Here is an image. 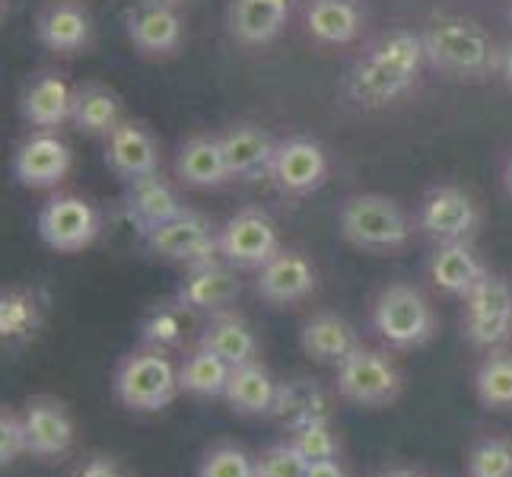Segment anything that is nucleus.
<instances>
[{
	"label": "nucleus",
	"mask_w": 512,
	"mask_h": 477,
	"mask_svg": "<svg viewBox=\"0 0 512 477\" xmlns=\"http://www.w3.org/2000/svg\"><path fill=\"white\" fill-rule=\"evenodd\" d=\"M423 64H427L423 35L414 29H388L353 61L347 74V96L360 109H385L414 90Z\"/></svg>",
	"instance_id": "nucleus-1"
},
{
	"label": "nucleus",
	"mask_w": 512,
	"mask_h": 477,
	"mask_svg": "<svg viewBox=\"0 0 512 477\" xmlns=\"http://www.w3.org/2000/svg\"><path fill=\"white\" fill-rule=\"evenodd\" d=\"M420 35L427 45V64L439 74H449L455 80H484L503 67V51H497V42L468 16L436 13Z\"/></svg>",
	"instance_id": "nucleus-2"
},
{
	"label": "nucleus",
	"mask_w": 512,
	"mask_h": 477,
	"mask_svg": "<svg viewBox=\"0 0 512 477\" xmlns=\"http://www.w3.org/2000/svg\"><path fill=\"white\" fill-rule=\"evenodd\" d=\"M338 226L353 249L369 255L401 252L417 229L408 210L388 194H350L338 210Z\"/></svg>",
	"instance_id": "nucleus-3"
},
{
	"label": "nucleus",
	"mask_w": 512,
	"mask_h": 477,
	"mask_svg": "<svg viewBox=\"0 0 512 477\" xmlns=\"http://www.w3.org/2000/svg\"><path fill=\"white\" fill-rule=\"evenodd\" d=\"M112 392L128 411H137V414L166 411L169 404L182 395L179 366L172 363V353L166 350L137 347L118 363Z\"/></svg>",
	"instance_id": "nucleus-4"
},
{
	"label": "nucleus",
	"mask_w": 512,
	"mask_h": 477,
	"mask_svg": "<svg viewBox=\"0 0 512 477\" xmlns=\"http://www.w3.org/2000/svg\"><path fill=\"white\" fill-rule=\"evenodd\" d=\"M373 331L385 347L417 350L436 338L439 318L433 303L417 287L388 284L373 303Z\"/></svg>",
	"instance_id": "nucleus-5"
},
{
	"label": "nucleus",
	"mask_w": 512,
	"mask_h": 477,
	"mask_svg": "<svg viewBox=\"0 0 512 477\" xmlns=\"http://www.w3.org/2000/svg\"><path fill=\"white\" fill-rule=\"evenodd\" d=\"M334 388L347 404L357 408H392L404 395V373L385 350L357 347L350 357L334 369Z\"/></svg>",
	"instance_id": "nucleus-6"
},
{
	"label": "nucleus",
	"mask_w": 512,
	"mask_h": 477,
	"mask_svg": "<svg viewBox=\"0 0 512 477\" xmlns=\"http://www.w3.org/2000/svg\"><path fill=\"white\" fill-rule=\"evenodd\" d=\"M35 229H39V239L51 252L77 255L83 249H90V245L99 239L102 214L90 198H83V194L61 191V194H51V198L42 204Z\"/></svg>",
	"instance_id": "nucleus-7"
},
{
	"label": "nucleus",
	"mask_w": 512,
	"mask_h": 477,
	"mask_svg": "<svg viewBox=\"0 0 512 477\" xmlns=\"http://www.w3.org/2000/svg\"><path fill=\"white\" fill-rule=\"evenodd\" d=\"M462 334L478 350H500L512 341V287L500 274H487L465 296Z\"/></svg>",
	"instance_id": "nucleus-8"
},
{
	"label": "nucleus",
	"mask_w": 512,
	"mask_h": 477,
	"mask_svg": "<svg viewBox=\"0 0 512 477\" xmlns=\"http://www.w3.org/2000/svg\"><path fill=\"white\" fill-rule=\"evenodd\" d=\"M280 252V233L268 210L242 207L220 226V258L236 271H261Z\"/></svg>",
	"instance_id": "nucleus-9"
},
{
	"label": "nucleus",
	"mask_w": 512,
	"mask_h": 477,
	"mask_svg": "<svg viewBox=\"0 0 512 477\" xmlns=\"http://www.w3.org/2000/svg\"><path fill=\"white\" fill-rule=\"evenodd\" d=\"M478 226H481V207L458 185L430 188L417 207V229L436 245L471 242Z\"/></svg>",
	"instance_id": "nucleus-10"
},
{
	"label": "nucleus",
	"mask_w": 512,
	"mask_h": 477,
	"mask_svg": "<svg viewBox=\"0 0 512 477\" xmlns=\"http://www.w3.org/2000/svg\"><path fill=\"white\" fill-rule=\"evenodd\" d=\"M144 242L156 258L185 264V268L220 261V229H214V223L191 207L166 226L153 229L150 236H144Z\"/></svg>",
	"instance_id": "nucleus-11"
},
{
	"label": "nucleus",
	"mask_w": 512,
	"mask_h": 477,
	"mask_svg": "<svg viewBox=\"0 0 512 477\" xmlns=\"http://www.w3.org/2000/svg\"><path fill=\"white\" fill-rule=\"evenodd\" d=\"M70 166H74V153L58 131H29L13 150V179L29 191L58 188Z\"/></svg>",
	"instance_id": "nucleus-12"
},
{
	"label": "nucleus",
	"mask_w": 512,
	"mask_h": 477,
	"mask_svg": "<svg viewBox=\"0 0 512 477\" xmlns=\"http://www.w3.org/2000/svg\"><path fill=\"white\" fill-rule=\"evenodd\" d=\"M328 153L312 137H287L277 140L271 182L287 198H306L328 182Z\"/></svg>",
	"instance_id": "nucleus-13"
},
{
	"label": "nucleus",
	"mask_w": 512,
	"mask_h": 477,
	"mask_svg": "<svg viewBox=\"0 0 512 477\" xmlns=\"http://www.w3.org/2000/svg\"><path fill=\"white\" fill-rule=\"evenodd\" d=\"M35 39L51 55L74 58L93 45V13L86 0H45L35 13Z\"/></svg>",
	"instance_id": "nucleus-14"
},
{
	"label": "nucleus",
	"mask_w": 512,
	"mask_h": 477,
	"mask_svg": "<svg viewBox=\"0 0 512 477\" xmlns=\"http://www.w3.org/2000/svg\"><path fill=\"white\" fill-rule=\"evenodd\" d=\"M128 42L144 58H172L185 45V16L160 0H137L128 10Z\"/></svg>",
	"instance_id": "nucleus-15"
},
{
	"label": "nucleus",
	"mask_w": 512,
	"mask_h": 477,
	"mask_svg": "<svg viewBox=\"0 0 512 477\" xmlns=\"http://www.w3.org/2000/svg\"><path fill=\"white\" fill-rule=\"evenodd\" d=\"M319 287V271L315 264L296 249H280L264 268L258 271L255 293L274 309H287L309 299Z\"/></svg>",
	"instance_id": "nucleus-16"
},
{
	"label": "nucleus",
	"mask_w": 512,
	"mask_h": 477,
	"mask_svg": "<svg viewBox=\"0 0 512 477\" xmlns=\"http://www.w3.org/2000/svg\"><path fill=\"white\" fill-rule=\"evenodd\" d=\"M23 420L29 433V455L42 458V462H55L74 449L77 427L64 401L51 395H32L23 404Z\"/></svg>",
	"instance_id": "nucleus-17"
},
{
	"label": "nucleus",
	"mask_w": 512,
	"mask_h": 477,
	"mask_svg": "<svg viewBox=\"0 0 512 477\" xmlns=\"http://www.w3.org/2000/svg\"><path fill=\"white\" fill-rule=\"evenodd\" d=\"M160 140L144 121L125 118L121 125L105 137V166H109L121 182H137L160 172Z\"/></svg>",
	"instance_id": "nucleus-18"
},
{
	"label": "nucleus",
	"mask_w": 512,
	"mask_h": 477,
	"mask_svg": "<svg viewBox=\"0 0 512 477\" xmlns=\"http://www.w3.org/2000/svg\"><path fill=\"white\" fill-rule=\"evenodd\" d=\"M121 204H125L128 223L137 229L140 236H150L153 229L166 226L169 220H175L188 210L179 188H175L163 172H153V175H147V179L128 182Z\"/></svg>",
	"instance_id": "nucleus-19"
},
{
	"label": "nucleus",
	"mask_w": 512,
	"mask_h": 477,
	"mask_svg": "<svg viewBox=\"0 0 512 477\" xmlns=\"http://www.w3.org/2000/svg\"><path fill=\"white\" fill-rule=\"evenodd\" d=\"M74 86L58 70H39L23 83L20 115L32 131H58L74 112Z\"/></svg>",
	"instance_id": "nucleus-20"
},
{
	"label": "nucleus",
	"mask_w": 512,
	"mask_h": 477,
	"mask_svg": "<svg viewBox=\"0 0 512 477\" xmlns=\"http://www.w3.org/2000/svg\"><path fill=\"white\" fill-rule=\"evenodd\" d=\"M220 144L223 156L233 182H261L271 179V166H274V153H277V140L261 125L252 121H236L220 131Z\"/></svg>",
	"instance_id": "nucleus-21"
},
{
	"label": "nucleus",
	"mask_w": 512,
	"mask_h": 477,
	"mask_svg": "<svg viewBox=\"0 0 512 477\" xmlns=\"http://www.w3.org/2000/svg\"><path fill=\"white\" fill-rule=\"evenodd\" d=\"M242 293V280L236 274L233 264L220 261H207L198 268H188L185 280L175 290V303L185 312H220L229 309Z\"/></svg>",
	"instance_id": "nucleus-22"
},
{
	"label": "nucleus",
	"mask_w": 512,
	"mask_h": 477,
	"mask_svg": "<svg viewBox=\"0 0 512 477\" xmlns=\"http://www.w3.org/2000/svg\"><path fill=\"white\" fill-rule=\"evenodd\" d=\"M427 274L436 290H443L446 296L465 299L490 271L471 242H446L433 249L427 261Z\"/></svg>",
	"instance_id": "nucleus-23"
},
{
	"label": "nucleus",
	"mask_w": 512,
	"mask_h": 477,
	"mask_svg": "<svg viewBox=\"0 0 512 477\" xmlns=\"http://www.w3.org/2000/svg\"><path fill=\"white\" fill-rule=\"evenodd\" d=\"M360 344V331L338 312H315L303 325V331H299V347L319 366L338 369Z\"/></svg>",
	"instance_id": "nucleus-24"
},
{
	"label": "nucleus",
	"mask_w": 512,
	"mask_h": 477,
	"mask_svg": "<svg viewBox=\"0 0 512 477\" xmlns=\"http://www.w3.org/2000/svg\"><path fill=\"white\" fill-rule=\"evenodd\" d=\"M293 0H229L226 26L242 45H268L284 32Z\"/></svg>",
	"instance_id": "nucleus-25"
},
{
	"label": "nucleus",
	"mask_w": 512,
	"mask_h": 477,
	"mask_svg": "<svg viewBox=\"0 0 512 477\" xmlns=\"http://www.w3.org/2000/svg\"><path fill=\"white\" fill-rule=\"evenodd\" d=\"M175 179L188 188H223L233 182L223 156L220 134H194L175 156Z\"/></svg>",
	"instance_id": "nucleus-26"
},
{
	"label": "nucleus",
	"mask_w": 512,
	"mask_h": 477,
	"mask_svg": "<svg viewBox=\"0 0 512 477\" xmlns=\"http://www.w3.org/2000/svg\"><path fill=\"white\" fill-rule=\"evenodd\" d=\"M48 296L39 287H7L0 293V341L4 347H26L45 322Z\"/></svg>",
	"instance_id": "nucleus-27"
},
{
	"label": "nucleus",
	"mask_w": 512,
	"mask_h": 477,
	"mask_svg": "<svg viewBox=\"0 0 512 477\" xmlns=\"http://www.w3.org/2000/svg\"><path fill=\"white\" fill-rule=\"evenodd\" d=\"M280 395V382L261 360L233 366V376L226 385V404L242 417H271Z\"/></svg>",
	"instance_id": "nucleus-28"
},
{
	"label": "nucleus",
	"mask_w": 512,
	"mask_h": 477,
	"mask_svg": "<svg viewBox=\"0 0 512 477\" xmlns=\"http://www.w3.org/2000/svg\"><path fill=\"white\" fill-rule=\"evenodd\" d=\"M366 13L357 0H306V29L322 45H350L360 39Z\"/></svg>",
	"instance_id": "nucleus-29"
},
{
	"label": "nucleus",
	"mask_w": 512,
	"mask_h": 477,
	"mask_svg": "<svg viewBox=\"0 0 512 477\" xmlns=\"http://www.w3.org/2000/svg\"><path fill=\"white\" fill-rule=\"evenodd\" d=\"M201 347L214 350L217 357H223L229 366H242V363H252L258 360V338L252 325L233 309H220L214 312L204 322L201 328Z\"/></svg>",
	"instance_id": "nucleus-30"
},
{
	"label": "nucleus",
	"mask_w": 512,
	"mask_h": 477,
	"mask_svg": "<svg viewBox=\"0 0 512 477\" xmlns=\"http://www.w3.org/2000/svg\"><path fill=\"white\" fill-rule=\"evenodd\" d=\"M125 115H121V96L105 83H83L74 93V112L70 125L86 137H109Z\"/></svg>",
	"instance_id": "nucleus-31"
},
{
	"label": "nucleus",
	"mask_w": 512,
	"mask_h": 477,
	"mask_svg": "<svg viewBox=\"0 0 512 477\" xmlns=\"http://www.w3.org/2000/svg\"><path fill=\"white\" fill-rule=\"evenodd\" d=\"M229 376H233V366H229L223 357H217L214 350L201 347V344L194 347L188 357L182 360V366H179L182 395L201 398V401L223 398L226 385H229Z\"/></svg>",
	"instance_id": "nucleus-32"
},
{
	"label": "nucleus",
	"mask_w": 512,
	"mask_h": 477,
	"mask_svg": "<svg viewBox=\"0 0 512 477\" xmlns=\"http://www.w3.org/2000/svg\"><path fill=\"white\" fill-rule=\"evenodd\" d=\"M280 423H287V430L299 427V423L328 417V395L315 379H293L280 382V395L274 404V414Z\"/></svg>",
	"instance_id": "nucleus-33"
},
{
	"label": "nucleus",
	"mask_w": 512,
	"mask_h": 477,
	"mask_svg": "<svg viewBox=\"0 0 512 477\" xmlns=\"http://www.w3.org/2000/svg\"><path fill=\"white\" fill-rule=\"evenodd\" d=\"M474 395L487 411H512V350H490L474 373Z\"/></svg>",
	"instance_id": "nucleus-34"
},
{
	"label": "nucleus",
	"mask_w": 512,
	"mask_h": 477,
	"mask_svg": "<svg viewBox=\"0 0 512 477\" xmlns=\"http://www.w3.org/2000/svg\"><path fill=\"white\" fill-rule=\"evenodd\" d=\"M468 477H512V436L487 433L468 449Z\"/></svg>",
	"instance_id": "nucleus-35"
},
{
	"label": "nucleus",
	"mask_w": 512,
	"mask_h": 477,
	"mask_svg": "<svg viewBox=\"0 0 512 477\" xmlns=\"http://www.w3.org/2000/svg\"><path fill=\"white\" fill-rule=\"evenodd\" d=\"M179 303H166L150 309V315L140 325V347H153V350H179L185 344V318H182Z\"/></svg>",
	"instance_id": "nucleus-36"
},
{
	"label": "nucleus",
	"mask_w": 512,
	"mask_h": 477,
	"mask_svg": "<svg viewBox=\"0 0 512 477\" xmlns=\"http://www.w3.org/2000/svg\"><path fill=\"white\" fill-rule=\"evenodd\" d=\"M290 443L303 452L309 462H338L341 458V436L334 433L331 417L299 423V427L290 430Z\"/></svg>",
	"instance_id": "nucleus-37"
},
{
	"label": "nucleus",
	"mask_w": 512,
	"mask_h": 477,
	"mask_svg": "<svg viewBox=\"0 0 512 477\" xmlns=\"http://www.w3.org/2000/svg\"><path fill=\"white\" fill-rule=\"evenodd\" d=\"M198 477H258L255 458L239 446L223 443V446H214L201 458Z\"/></svg>",
	"instance_id": "nucleus-38"
},
{
	"label": "nucleus",
	"mask_w": 512,
	"mask_h": 477,
	"mask_svg": "<svg viewBox=\"0 0 512 477\" xmlns=\"http://www.w3.org/2000/svg\"><path fill=\"white\" fill-rule=\"evenodd\" d=\"M306 471H309V458L299 452L290 439L287 443H277L271 449H264L255 458L258 477H306Z\"/></svg>",
	"instance_id": "nucleus-39"
},
{
	"label": "nucleus",
	"mask_w": 512,
	"mask_h": 477,
	"mask_svg": "<svg viewBox=\"0 0 512 477\" xmlns=\"http://www.w3.org/2000/svg\"><path fill=\"white\" fill-rule=\"evenodd\" d=\"M23 455H29V433L23 411L4 404L0 408V468H13Z\"/></svg>",
	"instance_id": "nucleus-40"
},
{
	"label": "nucleus",
	"mask_w": 512,
	"mask_h": 477,
	"mask_svg": "<svg viewBox=\"0 0 512 477\" xmlns=\"http://www.w3.org/2000/svg\"><path fill=\"white\" fill-rule=\"evenodd\" d=\"M70 477H125V468L118 465V458L105 452H93V455H86L83 462H77Z\"/></svg>",
	"instance_id": "nucleus-41"
},
{
	"label": "nucleus",
	"mask_w": 512,
	"mask_h": 477,
	"mask_svg": "<svg viewBox=\"0 0 512 477\" xmlns=\"http://www.w3.org/2000/svg\"><path fill=\"white\" fill-rule=\"evenodd\" d=\"M306 477H347L341 462H309Z\"/></svg>",
	"instance_id": "nucleus-42"
},
{
	"label": "nucleus",
	"mask_w": 512,
	"mask_h": 477,
	"mask_svg": "<svg viewBox=\"0 0 512 477\" xmlns=\"http://www.w3.org/2000/svg\"><path fill=\"white\" fill-rule=\"evenodd\" d=\"M379 477H423V474L414 471V468H388V471H382Z\"/></svg>",
	"instance_id": "nucleus-43"
},
{
	"label": "nucleus",
	"mask_w": 512,
	"mask_h": 477,
	"mask_svg": "<svg viewBox=\"0 0 512 477\" xmlns=\"http://www.w3.org/2000/svg\"><path fill=\"white\" fill-rule=\"evenodd\" d=\"M500 70H503V77H506V83L512 86V45H509V48L503 51V67H500Z\"/></svg>",
	"instance_id": "nucleus-44"
},
{
	"label": "nucleus",
	"mask_w": 512,
	"mask_h": 477,
	"mask_svg": "<svg viewBox=\"0 0 512 477\" xmlns=\"http://www.w3.org/2000/svg\"><path fill=\"white\" fill-rule=\"evenodd\" d=\"M503 182H506V191L512 194V156H509V163H506V172H503Z\"/></svg>",
	"instance_id": "nucleus-45"
},
{
	"label": "nucleus",
	"mask_w": 512,
	"mask_h": 477,
	"mask_svg": "<svg viewBox=\"0 0 512 477\" xmlns=\"http://www.w3.org/2000/svg\"><path fill=\"white\" fill-rule=\"evenodd\" d=\"M160 4H169V7H188V4H194V0H160Z\"/></svg>",
	"instance_id": "nucleus-46"
},
{
	"label": "nucleus",
	"mask_w": 512,
	"mask_h": 477,
	"mask_svg": "<svg viewBox=\"0 0 512 477\" xmlns=\"http://www.w3.org/2000/svg\"><path fill=\"white\" fill-rule=\"evenodd\" d=\"M509 23H512V0H509Z\"/></svg>",
	"instance_id": "nucleus-47"
}]
</instances>
